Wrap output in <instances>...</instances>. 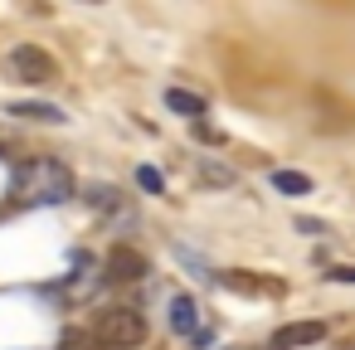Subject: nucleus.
<instances>
[{
	"instance_id": "obj_1",
	"label": "nucleus",
	"mask_w": 355,
	"mask_h": 350,
	"mask_svg": "<svg viewBox=\"0 0 355 350\" xmlns=\"http://www.w3.org/2000/svg\"><path fill=\"white\" fill-rule=\"evenodd\" d=\"M10 195L20 204H64L73 195V170L54 156H35V161H20L15 175H10Z\"/></svg>"
},
{
	"instance_id": "obj_2",
	"label": "nucleus",
	"mask_w": 355,
	"mask_h": 350,
	"mask_svg": "<svg viewBox=\"0 0 355 350\" xmlns=\"http://www.w3.org/2000/svg\"><path fill=\"white\" fill-rule=\"evenodd\" d=\"M93 335L107 340L112 350H127V345H141L146 340V316L137 306H103L93 316Z\"/></svg>"
},
{
	"instance_id": "obj_3",
	"label": "nucleus",
	"mask_w": 355,
	"mask_h": 350,
	"mask_svg": "<svg viewBox=\"0 0 355 350\" xmlns=\"http://www.w3.org/2000/svg\"><path fill=\"white\" fill-rule=\"evenodd\" d=\"M6 73H10L15 83H54V78H59V64H54V54H44L40 44H20V49H10Z\"/></svg>"
},
{
	"instance_id": "obj_4",
	"label": "nucleus",
	"mask_w": 355,
	"mask_h": 350,
	"mask_svg": "<svg viewBox=\"0 0 355 350\" xmlns=\"http://www.w3.org/2000/svg\"><path fill=\"white\" fill-rule=\"evenodd\" d=\"M103 272H107L112 282H137V277H146V272H151V263H146V253H137V248L117 243V248H107Z\"/></svg>"
},
{
	"instance_id": "obj_5",
	"label": "nucleus",
	"mask_w": 355,
	"mask_h": 350,
	"mask_svg": "<svg viewBox=\"0 0 355 350\" xmlns=\"http://www.w3.org/2000/svg\"><path fill=\"white\" fill-rule=\"evenodd\" d=\"M316 340H326V321H287L272 331V350H302Z\"/></svg>"
},
{
	"instance_id": "obj_6",
	"label": "nucleus",
	"mask_w": 355,
	"mask_h": 350,
	"mask_svg": "<svg viewBox=\"0 0 355 350\" xmlns=\"http://www.w3.org/2000/svg\"><path fill=\"white\" fill-rule=\"evenodd\" d=\"M171 331L175 335H200V306H195V297H171Z\"/></svg>"
},
{
	"instance_id": "obj_7",
	"label": "nucleus",
	"mask_w": 355,
	"mask_h": 350,
	"mask_svg": "<svg viewBox=\"0 0 355 350\" xmlns=\"http://www.w3.org/2000/svg\"><path fill=\"white\" fill-rule=\"evenodd\" d=\"M166 107L180 112V117H205V98L200 93H185V88H166Z\"/></svg>"
},
{
	"instance_id": "obj_8",
	"label": "nucleus",
	"mask_w": 355,
	"mask_h": 350,
	"mask_svg": "<svg viewBox=\"0 0 355 350\" xmlns=\"http://www.w3.org/2000/svg\"><path fill=\"white\" fill-rule=\"evenodd\" d=\"M10 117H25V122H64V112L54 103H15Z\"/></svg>"
},
{
	"instance_id": "obj_9",
	"label": "nucleus",
	"mask_w": 355,
	"mask_h": 350,
	"mask_svg": "<svg viewBox=\"0 0 355 350\" xmlns=\"http://www.w3.org/2000/svg\"><path fill=\"white\" fill-rule=\"evenodd\" d=\"M272 190L277 195H311V175H302V170H272Z\"/></svg>"
},
{
	"instance_id": "obj_10",
	"label": "nucleus",
	"mask_w": 355,
	"mask_h": 350,
	"mask_svg": "<svg viewBox=\"0 0 355 350\" xmlns=\"http://www.w3.org/2000/svg\"><path fill=\"white\" fill-rule=\"evenodd\" d=\"M59 350H112L107 340H98L93 331H78V326H69L64 335H59Z\"/></svg>"
},
{
	"instance_id": "obj_11",
	"label": "nucleus",
	"mask_w": 355,
	"mask_h": 350,
	"mask_svg": "<svg viewBox=\"0 0 355 350\" xmlns=\"http://www.w3.org/2000/svg\"><path fill=\"white\" fill-rule=\"evenodd\" d=\"M219 282L229 287V292H277V282H258V277H248V272H219Z\"/></svg>"
},
{
	"instance_id": "obj_12",
	"label": "nucleus",
	"mask_w": 355,
	"mask_h": 350,
	"mask_svg": "<svg viewBox=\"0 0 355 350\" xmlns=\"http://www.w3.org/2000/svg\"><path fill=\"white\" fill-rule=\"evenodd\" d=\"M200 180L205 185H234V170L219 166V161H200Z\"/></svg>"
},
{
	"instance_id": "obj_13",
	"label": "nucleus",
	"mask_w": 355,
	"mask_h": 350,
	"mask_svg": "<svg viewBox=\"0 0 355 350\" xmlns=\"http://www.w3.org/2000/svg\"><path fill=\"white\" fill-rule=\"evenodd\" d=\"M137 185H141L146 195H161V190H166V175H161L156 166H137Z\"/></svg>"
},
{
	"instance_id": "obj_14",
	"label": "nucleus",
	"mask_w": 355,
	"mask_h": 350,
	"mask_svg": "<svg viewBox=\"0 0 355 350\" xmlns=\"http://www.w3.org/2000/svg\"><path fill=\"white\" fill-rule=\"evenodd\" d=\"M88 204H93V209H117V190H112V185H93V190H88Z\"/></svg>"
},
{
	"instance_id": "obj_15",
	"label": "nucleus",
	"mask_w": 355,
	"mask_h": 350,
	"mask_svg": "<svg viewBox=\"0 0 355 350\" xmlns=\"http://www.w3.org/2000/svg\"><path fill=\"white\" fill-rule=\"evenodd\" d=\"M326 277H331V282H355V268H350V263H340V268H331Z\"/></svg>"
},
{
	"instance_id": "obj_16",
	"label": "nucleus",
	"mask_w": 355,
	"mask_h": 350,
	"mask_svg": "<svg viewBox=\"0 0 355 350\" xmlns=\"http://www.w3.org/2000/svg\"><path fill=\"white\" fill-rule=\"evenodd\" d=\"M297 229H302V234H311V238H321V234H326V224H316V219H297Z\"/></svg>"
}]
</instances>
